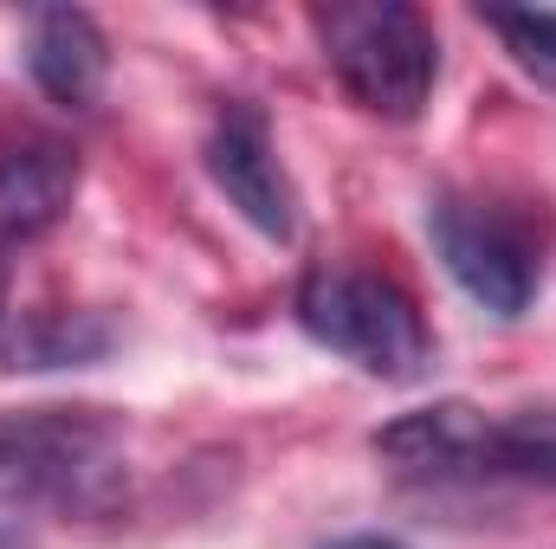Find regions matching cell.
<instances>
[{"instance_id": "ba28073f", "label": "cell", "mask_w": 556, "mask_h": 549, "mask_svg": "<svg viewBox=\"0 0 556 549\" xmlns=\"http://www.w3.org/2000/svg\"><path fill=\"white\" fill-rule=\"evenodd\" d=\"M485 426L492 413L472 401H433L420 413H402L376 433V452L402 472H427V478H453V472H485Z\"/></svg>"}, {"instance_id": "8992f818", "label": "cell", "mask_w": 556, "mask_h": 549, "mask_svg": "<svg viewBox=\"0 0 556 549\" xmlns=\"http://www.w3.org/2000/svg\"><path fill=\"white\" fill-rule=\"evenodd\" d=\"M78 201V155L72 142L13 130L0 137V246L7 240H39L59 227Z\"/></svg>"}, {"instance_id": "4fadbf2b", "label": "cell", "mask_w": 556, "mask_h": 549, "mask_svg": "<svg viewBox=\"0 0 556 549\" xmlns=\"http://www.w3.org/2000/svg\"><path fill=\"white\" fill-rule=\"evenodd\" d=\"M0 549H26V544H20V537H0Z\"/></svg>"}, {"instance_id": "7c38bea8", "label": "cell", "mask_w": 556, "mask_h": 549, "mask_svg": "<svg viewBox=\"0 0 556 549\" xmlns=\"http://www.w3.org/2000/svg\"><path fill=\"white\" fill-rule=\"evenodd\" d=\"M330 549H408V544H395V537H343V544H330Z\"/></svg>"}, {"instance_id": "6da1fadb", "label": "cell", "mask_w": 556, "mask_h": 549, "mask_svg": "<svg viewBox=\"0 0 556 549\" xmlns=\"http://www.w3.org/2000/svg\"><path fill=\"white\" fill-rule=\"evenodd\" d=\"M124 485V426L98 408H39L0 420V505L104 511Z\"/></svg>"}, {"instance_id": "5bb4252c", "label": "cell", "mask_w": 556, "mask_h": 549, "mask_svg": "<svg viewBox=\"0 0 556 549\" xmlns=\"http://www.w3.org/2000/svg\"><path fill=\"white\" fill-rule=\"evenodd\" d=\"M0 304H7V266H0Z\"/></svg>"}, {"instance_id": "9c48e42d", "label": "cell", "mask_w": 556, "mask_h": 549, "mask_svg": "<svg viewBox=\"0 0 556 549\" xmlns=\"http://www.w3.org/2000/svg\"><path fill=\"white\" fill-rule=\"evenodd\" d=\"M111 349V323L91 310H33L7 330V369H78Z\"/></svg>"}, {"instance_id": "52a82bcc", "label": "cell", "mask_w": 556, "mask_h": 549, "mask_svg": "<svg viewBox=\"0 0 556 549\" xmlns=\"http://www.w3.org/2000/svg\"><path fill=\"white\" fill-rule=\"evenodd\" d=\"M26 72L52 104L91 111L111 78V39L85 7H39L26 26Z\"/></svg>"}, {"instance_id": "3957f363", "label": "cell", "mask_w": 556, "mask_h": 549, "mask_svg": "<svg viewBox=\"0 0 556 549\" xmlns=\"http://www.w3.org/2000/svg\"><path fill=\"white\" fill-rule=\"evenodd\" d=\"M298 323L311 343L337 349L376 382H420L433 362V336L420 323L415 297L395 278L356 266H317L298 284Z\"/></svg>"}, {"instance_id": "30bf717a", "label": "cell", "mask_w": 556, "mask_h": 549, "mask_svg": "<svg viewBox=\"0 0 556 549\" xmlns=\"http://www.w3.org/2000/svg\"><path fill=\"white\" fill-rule=\"evenodd\" d=\"M485 472L556 491V408H518L485 426Z\"/></svg>"}, {"instance_id": "8fae6325", "label": "cell", "mask_w": 556, "mask_h": 549, "mask_svg": "<svg viewBox=\"0 0 556 549\" xmlns=\"http://www.w3.org/2000/svg\"><path fill=\"white\" fill-rule=\"evenodd\" d=\"M479 20L505 39L518 72H531L544 91H556V13L551 7H485Z\"/></svg>"}, {"instance_id": "7a4b0ae2", "label": "cell", "mask_w": 556, "mask_h": 549, "mask_svg": "<svg viewBox=\"0 0 556 549\" xmlns=\"http://www.w3.org/2000/svg\"><path fill=\"white\" fill-rule=\"evenodd\" d=\"M317 46L330 59V72L343 78V91L389 124H415L420 104L433 98L440 78V46L433 26L402 0H330L311 13Z\"/></svg>"}, {"instance_id": "5b68a950", "label": "cell", "mask_w": 556, "mask_h": 549, "mask_svg": "<svg viewBox=\"0 0 556 549\" xmlns=\"http://www.w3.org/2000/svg\"><path fill=\"white\" fill-rule=\"evenodd\" d=\"M207 175L240 207L247 227H260L266 240H298V188L278 162L260 104H247V98L220 104V117L207 130Z\"/></svg>"}, {"instance_id": "277c9868", "label": "cell", "mask_w": 556, "mask_h": 549, "mask_svg": "<svg viewBox=\"0 0 556 549\" xmlns=\"http://www.w3.org/2000/svg\"><path fill=\"white\" fill-rule=\"evenodd\" d=\"M427 233H433L440 266L453 272V284L472 304H485L492 317H525L531 310L544 272H538L531 233L511 214H498L485 201H466V194H440L427 207Z\"/></svg>"}]
</instances>
